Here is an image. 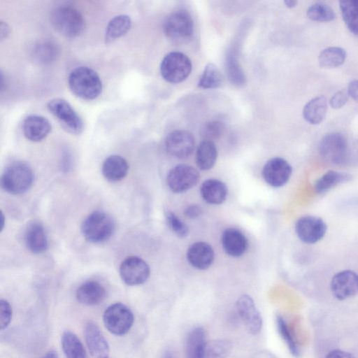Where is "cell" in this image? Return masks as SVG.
Segmentation results:
<instances>
[{
    "label": "cell",
    "mask_w": 358,
    "mask_h": 358,
    "mask_svg": "<svg viewBox=\"0 0 358 358\" xmlns=\"http://www.w3.org/2000/svg\"><path fill=\"white\" fill-rule=\"evenodd\" d=\"M69 86L77 96L92 100L99 96L102 90V82L97 73L87 66H79L69 74Z\"/></svg>",
    "instance_id": "1"
},
{
    "label": "cell",
    "mask_w": 358,
    "mask_h": 358,
    "mask_svg": "<svg viewBox=\"0 0 358 358\" xmlns=\"http://www.w3.org/2000/svg\"><path fill=\"white\" fill-rule=\"evenodd\" d=\"M50 21L56 31L67 38L78 36L85 27L82 14L76 8L69 6L55 8L51 13Z\"/></svg>",
    "instance_id": "2"
},
{
    "label": "cell",
    "mask_w": 358,
    "mask_h": 358,
    "mask_svg": "<svg viewBox=\"0 0 358 358\" xmlns=\"http://www.w3.org/2000/svg\"><path fill=\"white\" fill-rule=\"evenodd\" d=\"M34 174L27 164L16 162L10 164L1 178V187L8 193L20 194L27 192L31 186Z\"/></svg>",
    "instance_id": "3"
},
{
    "label": "cell",
    "mask_w": 358,
    "mask_h": 358,
    "mask_svg": "<svg viewBox=\"0 0 358 358\" xmlns=\"http://www.w3.org/2000/svg\"><path fill=\"white\" fill-rule=\"evenodd\" d=\"M115 230L113 218L103 211H94L83 221L81 231L89 242L100 243L108 240Z\"/></svg>",
    "instance_id": "4"
},
{
    "label": "cell",
    "mask_w": 358,
    "mask_h": 358,
    "mask_svg": "<svg viewBox=\"0 0 358 358\" xmlns=\"http://www.w3.org/2000/svg\"><path fill=\"white\" fill-rule=\"evenodd\" d=\"M192 68L191 60L186 55L180 52H171L162 59L160 72L167 82L178 83L189 76Z\"/></svg>",
    "instance_id": "5"
},
{
    "label": "cell",
    "mask_w": 358,
    "mask_h": 358,
    "mask_svg": "<svg viewBox=\"0 0 358 358\" xmlns=\"http://www.w3.org/2000/svg\"><path fill=\"white\" fill-rule=\"evenodd\" d=\"M47 108L69 133L80 134L83 132V120L68 101L60 98L52 99L48 103Z\"/></svg>",
    "instance_id": "6"
},
{
    "label": "cell",
    "mask_w": 358,
    "mask_h": 358,
    "mask_svg": "<svg viewBox=\"0 0 358 358\" xmlns=\"http://www.w3.org/2000/svg\"><path fill=\"white\" fill-rule=\"evenodd\" d=\"M322 157L333 165L343 164L348 158V145L345 137L338 132L324 135L319 145Z\"/></svg>",
    "instance_id": "7"
},
{
    "label": "cell",
    "mask_w": 358,
    "mask_h": 358,
    "mask_svg": "<svg viewBox=\"0 0 358 358\" xmlns=\"http://www.w3.org/2000/svg\"><path fill=\"white\" fill-rule=\"evenodd\" d=\"M106 328L113 334H126L134 323V315L124 304L115 303L107 308L103 315Z\"/></svg>",
    "instance_id": "8"
},
{
    "label": "cell",
    "mask_w": 358,
    "mask_h": 358,
    "mask_svg": "<svg viewBox=\"0 0 358 358\" xmlns=\"http://www.w3.org/2000/svg\"><path fill=\"white\" fill-rule=\"evenodd\" d=\"M199 177V173L194 167L188 164H178L169 171L166 182L172 192L180 193L196 185Z\"/></svg>",
    "instance_id": "9"
},
{
    "label": "cell",
    "mask_w": 358,
    "mask_h": 358,
    "mask_svg": "<svg viewBox=\"0 0 358 358\" xmlns=\"http://www.w3.org/2000/svg\"><path fill=\"white\" fill-rule=\"evenodd\" d=\"M327 229L324 221L313 215L301 217L295 224V231L299 238L308 244L320 241L324 236Z\"/></svg>",
    "instance_id": "10"
},
{
    "label": "cell",
    "mask_w": 358,
    "mask_h": 358,
    "mask_svg": "<svg viewBox=\"0 0 358 358\" xmlns=\"http://www.w3.org/2000/svg\"><path fill=\"white\" fill-rule=\"evenodd\" d=\"M150 273L148 264L138 257H129L120 264V275L122 281L130 286L144 283Z\"/></svg>",
    "instance_id": "11"
},
{
    "label": "cell",
    "mask_w": 358,
    "mask_h": 358,
    "mask_svg": "<svg viewBox=\"0 0 358 358\" xmlns=\"http://www.w3.org/2000/svg\"><path fill=\"white\" fill-rule=\"evenodd\" d=\"M194 23L191 15L185 10L171 14L164 23V31L169 38L174 40L189 38L193 32Z\"/></svg>",
    "instance_id": "12"
},
{
    "label": "cell",
    "mask_w": 358,
    "mask_h": 358,
    "mask_svg": "<svg viewBox=\"0 0 358 358\" xmlns=\"http://www.w3.org/2000/svg\"><path fill=\"white\" fill-rule=\"evenodd\" d=\"M195 141L193 135L185 130H175L165 140L166 152L178 159H185L193 152Z\"/></svg>",
    "instance_id": "13"
},
{
    "label": "cell",
    "mask_w": 358,
    "mask_h": 358,
    "mask_svg": "<svg viewBox=\"0 0 358 358\" xmlns=\"http://www.w3.org/2000/svg\"><path fill=\"white\" fill-rule=\"evenodd\" d=\"M236 306L247 330L252 334H258L262 327V317L251 296L241 295L237 299Z\"/></svg>",
    "instance_id": "14"
},
{
    "label": "cell",
    "mask_w": 358,
    "mask_h": 358,
    "mask_svg": "<svg viewBox=\"0 0 358 358\" xmlns=\"http://www.w3.org/2000/svg\"><path fill=\"white\" fill-rule=\"evenodd\" d=\"M331 290L335 298L345 300L358 294V274L351 270L337 273L331 279Z\"/></svg>",
    "instance_id": "15"
},
{
    "label": "cell",
    "mask_w": 358,
    "mask_h": 358,
    "mask_svg": "<svg viewBox=\"0 0 358 358\" xmlns=\"http://www.w3.org/2000/svg\"><path fill=\"white\" fill-rule=\"evenodd\" d=\"M292 172L291 165L285 159L274 157L264 164L262 176L269 185L279 187L287 182Z\"/></svg>",
    "instance_id": "16"
},
{
    "label": "cell",
    "mask_w": 358,
    "mask_h": 358,
    "mask_svg": "<svg viewBox=\"0 0 358 358\" xmlns=\"http://www.w3.org/2000/svg\"><path fill=\"white\" fill-rule=\"evenodd\" d=\"M84 334L87 348L92 357H108V343L95 323L92 322L87 323L85 327Z\"/></svg>",
    "instance_id": "17"
},
{
    "label": "cell",
    "mask_w": 358,
    "mask_h": 358,
    "mask_svg": "<svg viewBox=\"0 0 358 358\" xmlns=\"http://www.w3.org/2000/svg\"><path fill=\"white\" fill-rule=\"evenodd\" d=\"M187 259L193 267L205 270L208 268L214 261V251L211 245L206 242H195L188 248Z\"/></svg>",
    "instance_id": "18"
},
{
    "label": "cell",
    "mask_w": 358,
    "mask_h": 358,
    "mask_svg": "<svg viewBox=\"0 0 358 358\" xmlns=\"http://www.w3.org/2000/svg\"><path fill=\"white\" fill-rule=\"evenodd\" d=\"M51 131L49 120L43 116L30 115L22 123V131L25 138L33 142L44 139Z\"/></svg>",
    "instance_id": "19"
},
{
    "label": "cell",
    "mask_w": 358,
    "mask_h": 358,
    "mask_svg": "<svg viewBox=\"0 0 358 358\" xmlns=\"http://www.w3.org/2000/svg\"><path fill=\"white\" fill-rule=\"evenodd\" d=\"M221 242L224 252L233 257L242 256L248 247L245 236L235 228L226 229L222 234Z\"/></svg>",
    "instance_id": "20"
},
{
    "label": "cell",
    "mask_w": 358,
    "mask_h": 358,
    "mask_svg": "<svg viewBox=\"0 0 358 358\" xmlns=\"http://www.w3.org/2000/svg\"><path fill=\"white\" fill-rule=\"evenodd\" d=\"M105 297L104 287L96 281H87L82 284L76 291L77 300L87 306L99 304Z\"/></svg>",
    "instance_id": "21"
},
{
    "label": "cell",
    "mask_w": 358,
    "mask_h": 358,
    "mask_svg": "<svg viewBox=\"0 0 358 358\" xmlns=\"http://www.w3.org/2000/svg\"><path fill=\"white\" fill-rule=\"evenodd\" d=\"M200 193L203 199L213 205L222 203L227 195V187L221 180L208 179L201 186Z\"/></svg>",
    "instance_id": "22"
},
{
    "label": "cell",
    "mask_w": 358,
    "mask_h": 358,
    "mask_svg": "<svg viewBox=\"0 0 358 358\" xmlns=\"http://www.w3.org/2000/svg\"><path fill=\"white\" fill-rule=\"evenodd\" d=\"M24 241L27 248L33 253L40 254L48 248V240L45 230L38 222L31 223L27 227Z\"/></svg>",
    "instance_id": "23"
},
{
    "label": "cell",
    "mask_w": 358,
    "mask_h": 358,
    "mask_svg": "<svg viewBox=\"0 0 358 358\" xmlns=\"http://www.w3.org/2000/svg\"><path fill=\"white\" fill-rule=\"evenodd\" d=\"M206 344L204 329L199 327L192 329L185 343L186 358H205Z\"/></svg>",
    "instance_id": "24"
},
{
    "label": "cell",
    "mask_w": 358,
    "mask_h": 358,
    "mask_svg": "<svg viewBox=\"0 0 358 358\" xmlns=\"http://www.w3.org/2000/svg\"><path fill=\"white\" fill-rule=\"evenodd\" d=\"M128 170L129 165L127 160L116 155L107 157L102 165V173L110 182H117L124 178Z\"/></svg>",
    "instance_id": "25"
},
{
    "label": "cell",
    "mask_w": 358,
    "mask_h": 358,
    "mask_svg": "<svg viewBox=\"0 0 358 358\" xmlns=\"http://www.w3.org/2000/svg\"><path fill=\"white\" fill-rule=\"evenodd\" d=\"M327 111V101L324 96H320L310 99L303 107V116L311 124L321 123Z\"/></svg>",
    "instance_id": "26"
},
{
    "label": "cell",
    "mask_w": 358,
    "mask_h": 358,
    "mask_svg": "<svg viewBox=\"0 0 358 358\" xmlns=\"http://www.w3.org/2000/svg\"><path fill=\"white\" fill-rule=\"evenodd\" d=\"M217 157L215 144L212 141L203 140L199 145L196 152L197 166L203 171L213 167Z\"/></svg>",
    "instance_id": "27"
},
{
    "label": "cell",
    "mask_w": 358,
    "mask_h": 358,
    "mask_svg": "<svg viewBox=\"0 0 358 358\" xmlns=\"http://www.w3.org/2000/svg\"><path fill=\"white\" fill-rule=\"evenodd\" d=\"M131 26V17L121 14L113 17L108 23L105 32L106 42L109 43L126 34Z\"/></svg>",
    "instance_id": "28"
},
{
    "label": "cell",
    "mask_w": 358,
    "mask_h": 358,
    "mask_svg": "<svg viewBox=\"0 0 358 358\" xmlns=\"http://www.w3.org/2000/svg\"><path fill=\"white\" fill-rule=\"evenodd\" d=\"M352 176L349 173L328 171L323 174L315 182V189L317 193H325L338 185L350 180Z\"/></svg>",
    "instance_id": "29"
},
{
    "label": "cell",
    "mask_w": 358,
    "mask_h": 358,
    "mask_svg": "<svg viewBox=\"0 0 358 358\" xmlns=\"http://www.w3.org/2000/svg\"><path fill=\"white\" fill-rule=\"evenodd\" d=\"M61 343L66 358H87L83 343L71 331H66L63 333Z\"/></svg>",
    "instance_id": "30"
},
{
    "label": "cell",
    "mask_w": 358,
    "mask_h": 358,
    "mask_svg": "<svg viewBox=\"0 0 358 358\" xmlns=\"http://www.w3.org/2000/svg\"><path fill=\"white\" fill-rule=\"evenodd\" d=\"M345 50L340 47H329L319 55V65L322 68L332 69L342 65L346 59Z\"/></svg>",
    "instance_id": "31"
},
{
    "label": "cell",
    "mask_w": 358,
    "mask_h": 358,
    "mask_svg": "<svg viewBox=\"0 0 358 358\" xmlns=\"http://www.w3.org/2000/svg\"><path fill=\"white\" fill-rule=\"evenodd\" d=\"M34 59L40 64H50L58 55L57 45L51 41H42L36 43L32 48Z\"/></svg>",
    "instance_id": "32"
},
{
    "label": "cell",
    "mask_w": 358,
    "mask_h": 358,
    "mask_svg": "<svg viewBox=\"0 0 358 358\" xmlns=\"http://www.w3.org/2000/svg\"><path fill=\"white\" fill-rule=\"evenodd\" d=\"M339 7L348 29L354 34L358 35V0L340 1Z\"/></svg>",
    "instance_id": "33"
},
{
    "label": "cell",
    "mask_w": 358,
    "mask_h": 358,
    "mask_svg": "<svg viewBox=\"0 0 358 358\" xmlns=\"http://www.w3.org/2000/svg\"><path fill=\"white\" fill-rule=\"evenodd\" d=\"M222 81V76L213 64H208L205 67L202 76L199 81V86L203 89H213L218 87Z\"/></svg>",
    "instance_id": "34"
},
{
    "label": "cell",
    "mask_w": 358,
    "mask_h": 358,
    "mask_svg": "<svg viewBox=\"0 0 358 358\" xmlns=\"http://www.w3.org/2000/svg\"><path fill=\"white\" fill-rule=\"evenodd\" d=\"M307 15L311 20L316 22H330L336 17L333 8L322 2L315 3L309 6Z\"/></svg>",
    "instance_id": "35"
},
{
    "label": "cell",
    "mask_w": 358,
    "mask_h": 358,
    "mask_svg": "<svg viewBox=\"0 0 358 358\" xmlns=\"http://www.w3.org/2000/svg\"><path fill=\"white\" fill-rule=\"evenodd\" d=\"M231 343L227 340L218 339L207 343L205 358H227L231 353Z\"/></svg>",
    "instance_id": "36"
},
{
    "label": "cell",
    "mask_w": 358,
    "mask_h": 358,
    "mask_svg": "<svg viewBox=\"0 0 358 358\" xmlns=\"http://www.w3.org/2000/svg\"><path fill=\"white\" fill-rule=\"evenodd\" d=\"M276 324L278 331L286 343L289 348L291 354L295 357H298L300 355L299 348L296 343V341L287 326V324L281 316L278 315L276 317Z\"/></svg>",
    "instance_id": "37"
},
{
    "label": "cell",
    "mask_w": 358,
    "mask_h": 358,
    "mask_svg": "<svg viewBox=\"0 0 358 358\" xmlns=\"http://www.w3.org/2000/svg\"><path fill=\"white\" fill-rule=\"evenodd\" d=\"M226 69L230 81L236 85H242L245 83V74L236 57L229 55L226 61Z\"/></svg>",
    "instance_id": "38"
},
{
    "label": "cell",
    "mask_w": 358,
    "mask_h": 358,
    "mask_svg": "<svg viewBox=\"0 0 358 358\" xmlns=\"http://www.w3.org/2000/svg\"><path fill=\"white\" fill-rule=\"evenodd\" d=\"M225 131L223 122L213 120L206 122L201 129V136L203 140L212 141L219 138Z\"/></svg>",
    "instance_id": "39"
},
{
    "label": "cell",
    "mask_w": 358,
    "mask_h": 358,
    "mask_svg": "<svg viewBox=\"0 0 358 358\" xmlns=\"http://www.w3.org/2000/svg\"><path fill=\"white\" fill-rule=\"evenodd\" d=\"M169 227L178 236L186 237L189 234L187 226L173 212L168 211L165 214Z\"/></svg>",
    "instance_id": "40"
},
{
    "label": "cell",
    "mask_w": 358,
    "mask_h": 358,
    "mask_svg": "<svg viewBox=\"0 0 358 358\" xmlns=\"http://www.w3.org/2000/svg\"><path fill=\"white\" fill-rule=\"evenodd\" d=\"M12 318V308L10 303L4 299L0 301V326L1 329H6Z\"/></svg>",
    "instance_id": "41"
},
{
    "label": "cell",
    "mask_w": 358,
    "mask_h": 358,
    "mask_svg": "<svg viewBox=\"0 0 358 358\" xmlns=\"http://www.w3.org/2000/svg\"><path fill=\"white\" fill-rule=\"evenodd\" d=\"M349 94L345 90H342L335 93L330 99L329 104L334 109L342 108L348 101Z\"/></svg>",
    "instance_id": "42"
},
{
    "label": "cell",
    "mask_w": 358,
    "mask_h": 358,
    "mask_svg": "<svg viewBox=\"0 0 358 358\" xmlns=\"http://www.w3.org/2000/svg\"><path fill=\"white\" fill-rule=\"evenodd\" d=\"M184 213L187 217L194 219L198 217L202 214V209L196 204H192L185 209Z\"/></svg>",
    "instance_id": "43"
},
{
    "label": "cell",
    "mask_w": 358,
    "mask_h": 358,
    "mask_svg": "<svg viewBox=\"0 0 358 358\" xmlns=\"http://www.w3.org/2000/svg\"><path fill=\"white\" fill-rule=\"evenodd\" d=\"M347 92L353 99L358 100V80H353L349 83Z\"/></svg>",
    "instance_id": "44"
},
{
    "label": "cell",
    "mask_w": 358,
    "mask_h": 358,
    "mask_svg": "<svg viewBox=\"0 0 358 358\" xmlns=\"http://www.w3.org/2000/svg\"><path fill=\"white\" fill-rule=\"evenodd\" d=\"M326 358H355L352 354L350 352L341 350H334L329 352Z\"/></svg>",
    "instance_id": "45"
},
{
    "label": "cell",
    "mask_w": 358,
    "mask_h": 358,
    "mask_svg": "<svg viewBox=\"0 0 358 358\" xmlns=\"http://www.w3.org/2000/svg\"><path fill=\"white\" fill-rule=\"evenodd\" d=\"M10 27L8 26V24L5 22L1 21V23H0L1 40L2 41L3 39L6 38L8 36V35L10 34Z\"/></svg>",
    "instance_id": "46"
},
{
    "label": "cell",
    "mask_w": 358,
    "mask_h": 358,
    "mask_svg": "<svg viewBox=\"0 0 358 358\" xmlns=\"http://www.w3.org/2000/svg\"><path fill=\"white\" fill-rule=\"evenodd\" d=\"M6 83H7V81H6V76L3 75V73L1 71V91H3L6 88Z\"/></svg>",
    "instance_id": "47"
},
{
    "label": "cell",
    "mask_w": 358,
    "mask_h": 358,
    "mask_svg": "<svg viewBox=\"0 0 358 358\" xmlns=\"http://www.w3.org/2000/svg\"><path fill=\"white\" fill-rule=\"evenodd\" d=\"M162 358H177V357L171 350H168L164 352Z\"/></svg>",
    "instance_id": "48"
},
{
    "label": "cell",
    "mask_w": 358,
    "mask_h": 358,
    "mask_svg": "<svg viewBox=\"0 0 358 358\" xmlns=\"http://www.w3.org/2000/svg\"><path fill=\"white\" fill-rule=\"evenodd\" d=\"M284 3L285 6L288 8H293L296 6V5L297 4V1L293 0H286L284 1Z\"/></svg>",
    "instance_id": "49"
},
{
    "label": "cell",
    "mask_w": 358,
    "mask_h": 358,
    "mask_svg": "<svg viewBox=\"0 0 358 358\" xmlns=\"http://www.w3.org/2000/svg\"><path fill=\"white\" fill-rule=\"evenodd\" d=\"M43 358H58V355L55 351H50L45 355Z\"/></svg>",
    "instance_id": "50"
},
{
    "label": "cell",
    "mask_w": 358,
    "mask_h": 358,
    "mask_svg": "<svg viewBox=\"0 0 358 358\" xmlns=\"http://www.w3.org/2000/svg\"><path fill=\"white\" fill-rule=\"evenodd\" d=\"M107 358H109V357H107Z\"/></svg>",
    "instance_id": "51"
}]
</instances>
